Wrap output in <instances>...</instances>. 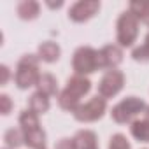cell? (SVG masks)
Instances as JSON below:
<instances>
[{
    "label": "cell",
    "mask_w": 149,
    "mask_h": 149,
    "mask_svg": "<svg viewBox=\"0 0 149 149\" xmlns=\"http://www.w3.org/2000/svg\"><path fill=\"white\" fill-rule=\"evenodd\" d=\"M91 90V81L84 76H72L67 81L65 90L60 93L58 97V104L63 111H70L74 112L79 105H81V98L84 95H88Z\"/></svg>",
    "instance_id": "1"
},
{
    "label": "cell",
    "mask_w": 149,
    "mask_h": 149,
    "mask_svg": "<svg viewBox=\"0 0 149 149\" xmlns=\"http://www.w3.org/2000/svg\"><path fill=\"white\" fill-rule=\"evenodd\" d=\"M42 74L39 72V56L35 54H25L18 61L16 74H14V81L19 90H28L32 86L39 84Z\"/></svg>",
    "instance_id": "2"
},
{
    "label": "cell",
    "mask_w": 149,
    "mask_h": 149,
    "mask_svg": "<svg viewBox=\"0 0 149 149\" xmlns=\"http://www.w3.org/2000/svg\"><path fill=\"white\" fill-rule=\"evenodd\" d=\"M137 35H139V18L128 9L118 18L116 39L121 47H130V46H133Z\"/></svg>",
    "instance_id": "3"
},
{
    "label": "cell",
    "mask_w": 149,
    "mask_h": 149,
    "mask_svg": "<svg viewBox=\"0 0 149 149\" xmlns=\"http://www.w3.org/2000/svg\"><path fill=\"white\" fill-rule=\"evenodd\" d=\"M72 67L77 76H86V74L98 70V51L90 46L77 47L72 58Z\"/></svg>",
    "instance_id": "4"
},
{
    "label": "cell",
    "mask_w": 149,
    "mask_h": 149,
    "mask_svg": "<svg viewBox=\"0 0 149 149\" xmlns=\"http://www.w3.org/2000/svg\"><path fill=\"white\" fill-rule=\"evenodd\" d=\"M146 107H147V105L144 104V100H140V98H137V97H128V98L121 100L119 104H116V105L112 107L111 116H112V119H114L116 123L125 125V123L132 121L137 114L144 112Z\"/></svg>",
    "instance_id": "5"
},
{
    "label": "cell",
    "mask_w": 149,
    "mask_h": 149,
    "mask_svg": "<svg viewBox=\"0 0 149 149\" xmlns=\"http://www.w3.org/2000/svg\"><path fill=\"white\" fill-rule=\"evenodd\" d=\"M105 109H107V100L102 98L100 95H97L91 100H88L86 104H81L74 111V118L81 123H93L104 116Z\"/></svg>",
    "instance_id": "6"
},
{
    "label": "cell",
    "mask_w": 149,
    "mask_h": 149,
    "mask_svg": "<svg viewBox=\"0 0 149 149\" xmlns=\"http://www.w3.org/2000/svg\"><path fill=\"white\" fill-rule=\"evenodd\" d=\"M123 86H125V74L116 68L107 70L98 83V95L102 98H112L123 90Z\"/></svg>",
    "instance_id": "7"
},
{
    "label": "cell",
    "mask_w": 149,
    "mask_h": 149,
    "mask_svg": "<svg viewBox=\"0 0 149 149\" xmlns=\"http://www.w3.org/2000/svg\"><path fill=\"white\" fill-rule=\"evenodd\" d=\"M100 9V2L98 0H79L76 2L70 9H68V18L72 21H86L90 18H93Z\"/></svg>",
    "instance_id": "8"
},
{
    "label": "cell",
    "mask_w": 149,
    "mask_h": 149,
    "mask_svg": "<svg viewBox=\"0 0 149 149\" xmlns=\"http://www.w3.org/2000/svg\"><path fill=\"white\" fill-rule=\"evenodd\" d=\"M123 61V51L116 44H107L98 51V68L112 70Z\"/></svg>",
    "instance_id": "9"
},
{
    "label": "cell",
    "mask_w": 149,
    "mask_h": 149,
    "mask_svg": "<svg viewBox=\"0 0 149 149\" xmlns=\"http://www.w3.org/2000/svg\"><path fill=\"white\" fill-rule=\"evenodd\" d=\"M60 54H61L60 46H58L56 42H51V40L42 42V44L39 46V53H37L39 60H42V61H46V63H54V61H58Z\"/></svg>",
    "instance_id": "10"
},
{
    "label": "cell",
    "mask_w": 149,
    "mask_h": 149,
    "mask_svg": "<svg viewBox=\"0 0 149 149\" xmlns=\"http://www.w3.org/2000/svg\"><path fill=\"white\" fill-rule=\"evenodd\" d=\"M18 16L21 19H35L40 13V6L35 0H23L18 4Z\"/></svg>",
    "instance_id": "11"
},
{
    "label": "cell",
    "mask_w": 149,
    "mask_h": 149,
    "mask_svg": "<svg viewBox=\"0 0 149 149\" xmlns=\"http://www.w3.org/2000/svg\"><path fill=\"white\" fill-rule=\"evenodd\" d=\"M37 91H40V93L46 95V97H53V95H56V91H58L56 77L53 76V74H49V72L42 74L40 79H39V84H37Z\"/></svg>",
    "instance_id": "12"
},
{
    "label": "cell",
    "mask_w": 149,
    "mask_h": 149,
    "mask_svg": "<svg viewBox=\"0 0 149 149\" xmlns=\"http://www.w3.org/2000/svg\"><path fill=\"white\" fill-rule=\"evenodd\" d=\"M74 139H76L79 149H98L97 133L93 130H79Z\"/></svg>",
    "instance_id": "13"
},
{
    "label": "cell",
    "mask_w": 149,
    "mask_h": 149,
    "mask_svg": "<svg viewBox=\"0 0 149 149\" xmlns=\"http://www.w3.org/2000/svg\"><path fill=\"white\" fill-rule=\"evenodd\" d=\"M19 126H21L23 133L33 132V130L40 128V125H39V114H35V112L30 111V109L23 111V112L19 114Z\"/></svg>",
    "instance_id": "14"
},
{
    "label": "cell",
    "mask_w": 149,
    "mask_h": 149,
    "mask_svg": "<svg viewBox=\"0 0 149 149\" xmlns=\"http://www.w3.org/2000/svg\"><path fill=\"white\" fill-rule=\"evenodd\" d=\"M25 144L30 149H46V132L42 128H37L33 132H26Z\"/></svg>",
    "instance_id": "15"
},
{
    "label": "cell",
    "mask_w": 149,
    "mask_h": 149,
    "mask_svg": "<svg viewBox=\"0 0 149 149\" xmlns=\"http://www.w3.org/2000/svg\"><path fill=\"white\" fill-rule=\"evenodd\" d=\"M28 107H30V111H33L35 114H44V112L49 111V97L42 95L40 91H35V93L30 97V100H28Z\"/></svg>",
    "instance_id": "16"
},
{
    "label": "cell",
    "mask_w": 149,
    "mask_h": 149,
    "mask_svg": "<svg viewBox=\"0 0 149 149\" xmlns=\"http://www.w3.org/2000/svg\"><path fill=\"white\" fill-rule=\"evenodd\" d=\"M130 132L139 142H149V121H146V119L132 121Z\"/></svg>",
    "instance_id": "17"
},
{
    "label": "cell",
    "mask_w": 149,
    "mask_h": 149,
    "mask_svg": "<svg viewBox=\"0 0 149 149\" xmlns=\"http://www.w3.org/2000/svg\"><path fill=\"white\" fill-rule=\"evenodd\" d=\"M130 11L144 25L149 26V0H133V2H130Z\"/></svg>",
    "instance_id": "18"
},
{
    "label": "cell",
    "mask_w": 149,
    "mask_h": 149,
    "mask_svg": "<svg viewBox=\"0 0 149 149\" xmlns=\"http://www.w3.org/2000/svg\"><path fill=\"white\" fill-rule=\"evenodd\" d=\"M4 142L9 149H16L25 144V133L21 128H9L4 133Z\"/></svg>",
    "instance_id": "19"
},
{
    "label": "cell",
    "mask_w": 149,
    "mask_h": 149,
    "mask_svg": "<svg viewBox=\"0 0 149 149\" xmlns=\"http://www.w3.org/2000/svg\"><path fill=\"white\" fill-rule=\"evenodd\" d=\"M132 56H133L135 61H147V60H149V33L146 35L144 44L139 46V47H135V49L132 51Z\"/></svg>",
    "instance_id": "20"
},
{
    "label": "cell",
    "mask_w": 149,
    "mask_h": 149,
    "mask_svg": "<svg viewBox=\"0 0 149 149\" xmlns=\"http://www.w3.org/2000/svg\"><path fill=\"white\" fill-rule=\"evenodd\" d=\"M109 149H132L128 139L123 135V133H116L111 137V142H109Z\"/></svg>",
    "instance_id": "21"
},
{
    "label": "cell",
    "mask_w": 149,
    "mask_h": 149,
    "mask_svg": "<svg viewBox=\"0 0 149 149\" xmlns=\"http://www.w3.org/2000/svg\"><path fill=\"white\" fill-rule=\"evenodd\" d=\"M54 149H79L76 139H60L54 146Z\"/></svg>",
    "instance_id": "22"
},
{
    "label": "cell",
    "mask_w": 149,
    "mask_h": 149,
    "mask_svg": "<svg viewBox=\"0 0 149 149\" xmlns=\"http://www.w3.org/2000/svg\"><path fill=\"white\" fill-rule=\"evenodd\" d=\"M13 109V102L9 98V95H0V112L4 116H7Z\"/></svg>",
    "instance_id": "23"
},
{
    "label": "cell",
    "mask_w": 149,
    "mask_h": 149,
    "mask_svg": "<svg viewBox=\"0 0 149 149\" xmlns=\"http://www.w3.org/2000/svg\"><path fill=\"white\" fill-rule=\"evenodd\" d=\"M9 76H11L9 67H7V65H2V67H0V84H2V86H6V84H7Z\"/></svg>",
    "instance_id": "24"
},
{
    "label": "cell",
    "mask_w": 149,
    "mask_h": 149,
    "mask_svg": "<svg viewBox=\"0 0 149 149\" xmlns=\"http://www.w3.org/2000/svg\"><path fill=\"white\" fill-rule=\"evenodd\" d=\"M47 6H49V7H61V6H63V2H56V4H53V2H47Z\"/></svg>",
    "instance_id": "25"
},
{
    "label": "cell",
    "mask_w": 149,
    "mask_h": 149,
    "mask_svg": "<svg viewBox=\"0 0 149 149\" xmlns=\"http://www.w3.org/2000/svg\"><path fill=\"white\" fill-rule=\"evenodd\" d=\"M144 119L146 121H149V105L146 107V111H144Z\"/></svg>",
    "instance_id": "26"
}]
</instances>
